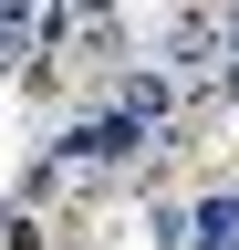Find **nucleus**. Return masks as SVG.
Returning <instances> with one entry per match:
<instances>
[{
	"label": "nucleus",
	"instance_id": "obj_1",
	"mask_svg": "<svg viewBox=\"0 0 239 250\" xmlns=\"http://www.w3.org/2000/svg\"><path fill=\"white\" fill-rule=\"evenodd\" d=\"M135 146H146V125L104 104V115H83L73 136L52 146V177H104V167H135Z\"/></svg>",
	"mask_w": 239,
	"mask_h": 250
},
{
	"label": "nucleus",
	"instance_id": "obj_2",
	"mask_svg": "<svg viewBox=\"0 0 239 250\" xmlns=\"http://www.w3.org/2000/svg\"><path fill=\"white\" fill-rule=\"evenodd\" d=\"M177 104H187V83H177L166 62H114V115H135V125H177Z\"/></svg>",
	"mask_w": 239,
	"mask_h": 250
},
{
	"label": "nucleus",
	"instance_id": "obj_3",
	"mask_svg": "<svg viewBox=\"0 0 239 250\" xmlns=\"http://www.w3.org/2000/svg\"><path fill=\"white\" fill-rule=\"evenodd\" d=\"M52 31H63V11H42V0H0V62H21V52H42Z\"/></svg>",
	"mask_w": 239,
	"mask_h": 250
},
{
	"label": "nucleus",
	"instance_id": "obj_4",
	"mask_svg": "<svg viewBox=\"0 0 239 250\" xmlns=\"http://www.w3.org/2000/svg\"><path fill=\"white\" fill-rule=\"evenodd\" d=\"M187 250H239V198H198L187 208Z\"/></svg>",
	"mask_w": 239,
	"mask_h": 250
},
{
	"label": "nucleus",
	"instance_id": "obj_5",
	"mask_svg": "<svg viewBox=\"0 0 239 250\" xmlns=\"http://www.w3.org/2000/svg\"><path fill=\"white\" fill-rule=\"evenodd\" d=\"M146 240H156V250H187V208L156 198V208H146Z\"/></svg>",
	"mask_w": 239,
	"mask_h": 250
},
{
	"label": "nucleus",
	"instance_id": "obj_6",
	"mask_svg": "<svg viewBox=\"0 0 239 250\" xmlns=\"http://www.w3.org/2000/svg\"><path fill=\"white\" fill-rule=\"evenodd\" d=\"M52 11H63V21H83V11H114V0H52Z\"/></svg>",
	"mask_w": 239,
	"mask_h": 250
}]
</instances>
